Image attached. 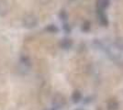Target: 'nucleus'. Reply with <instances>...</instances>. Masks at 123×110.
Masks as SVG:
<instances>
[{
    "instance_id": "1",
    "label": "nucleus",
    "mask_w": 123,
    "mask_h": 110,
    "mask_svg": "<svg viewBox=\"0 0 123 110\" xmlns=\"http://www.w3.org/2000/svg\"><path fill=\"white\" fill-rule=\"evenodd\" d=\"M39 24V20L34 14H27L22 18V25L25 29H31L36 28Z\"/></svg>"
},
{
    "instance_id": "2",
    "label": "nucleus",
    "mask_w": 123,
    "mask_h": 110,
    "mask_svg": "<svg viewBox=\"0 0 123 110\" xmlns=\"http://www.w3.org/2000/svg\"><path fill=\"white\" fill-rule=\"evenodd\" d=\"M51 104L55 109L63 108L66 105V98L65 96L61 93H55L52 96Z\"/></svg>"
},
{
    "instance_id": "3",
    "label": "nucleus",
    "mask_w": 123,
    "mask_h": 110,
    "mask_svg": "<svg viewBox=\"0 0 123 110\" xmlns=\"http://www.w3.org/2000/svg\"><path fill=\"white\" fill-rule=\"evenodd\" d=\"M73 40L72 39H69V38H63L62 39L60 42H59V45L62 50H69L73 47Z\"/></svg>"
},
{
    "instance_id": "4",
    "label": "nucleus",
    "mask_w": 123,
    "mask_h": 110,
    "mask_svg": "<svg viewBox=\"0 0 123 110\" xmlns=\"http://www.w3.org/2000/svg\"><path fill=\"white\" fill-rule=\"evenodd\" d=\"M9 12V5L7 1L0 0V17H6Z\"/></svg>"
},
{
    "instance_id": "5",
    "label": "nucleus",
    "mask_w": 123,
    "mask_h": 110,
    "mask_svg": "<svg viewBox=\"0 0 123 110\" xmlns=\"http://www.w3.org/2000/svg\"><path fill=\"white\" fill-rule=\"evenodd\" d=\"M109 0H97L98 11H104L109 6Z\"/></svg>"
},
{
    "instance_id": "6",
    "label": "nucleus",
    "mask_w": 123,
    "mask_h": 110,
    "mask_svg": "<svg viewBox=\"0 0 123 110\" xmlns=\"http://www.w3.org/2000/svg\"><path fill=\"white\" fill-rule=\"evenodd\" d=\"M98 20L102 26L107 27L108 25V17L106 16V14L104 13V11H98Z\"/></svg>"
},
{
    "instance_id": "7",
    "label": "nucleus",
    "mask_w": 123,
    "mask_h": 110,
    "mask_svg": "<svg viewBox=\"0 0 123 110\" xmlns=\"http://www.w3.org/2000/svg\"><path fill=\"white\" fill-rule=\"evenodd\" d=\"M118 102L116 99H110L108 102V105H107V108L108 110H118Z\"/></svg>"
},
{
    "instance_id": "8",
    "label": "nucleus",
    "mask_w": 123,
    "mask_h": 110,
    "mask_svg": "<svg viewBox=\"0 0 123 110\" xmlns=\"http://www.w3.org/2000/svg\"><path fill=\"white\" fill-rule=\"evenodd\" d=\"M71 98H72V101L74 103H78V102H80V101L82 100V94H81V92H80L79 90H74V91L73 92Z\"/></svg>"
},
{
    "instance_id": "9",
    "label": "nucleus",
    "mask_w": 123,
    "mask_h": 110,
    "mask_svg": "<svg viewBox=\"0 0 123 110\" xmlns=\"http://www.w3.org/2000/svg\"><path fill=\"white\" fill-rule=\"evenodd\" d=\"M19 62L20 63L26 67V68H30L31 66V61L30 57H28V56H26V55H23V56H21L20 59H19Z\"/></svg>"
},
{
    "instance_id": "10",
    "label": "nucleus",
    "mask_w": 123,
    "mask_h": 110,
    "mask_svg": "<svg viewBox=\"0 0 123 110\" xmlns=\"http://www.w3.org/2000/svg\"><path fill=\"white\" fill-rule=\"evenodd\" d=\"M45 30L49 33H57L59 31V29L57 28V26H55L54 24H50L45 28Z\"/></svg>"
},
{
    "instance_id": "11",
    "label": "nucleus",
    "mask_w": 123,
    "mask_h": 110,
    "mask_svg": "<svg viewBox=\"0 0 123 110\" xmlns=\"http://www.w3.org/2000/svg\"><path fill=\"white\" fill-rule=\"evenodd\" d=\"M91 29V24L89 21H84L82 24V30L84 32H88Z\"/></svg>"
},
{
    "instance_id": "12",
    "label": "nucleus",
    "mask_w": 123,
    "mask_h": 110,
    "mask_svg": "<svg viewBox=\"0 0 123 110\" xmlns=\"http://www.w3.org/2000/svg\"><path fill=\"white\" fill-rule=\"evenodd\" d=\"M59 17L61 18V20L62 21H66L68 18V14L65 10H61L59 13Z\"/></svg>"
},
{
    "instance_id": "13",
    "label": "nucleus",
    "mask_w": 123,
    "mask_h": 110,
    "mask_svg": "<svg viewBox=\"0 0 123 110\" xmlns=\"http://www.w3.org/2000/svg\"><path fill=\"white\" fill-rule=\"evenodd\" d=\"M62 29H63V30L66 32V33H69V32L71 31V28H70V26H69L67 23H64V24H63Z\"/></svg>"
},
{
    "instance_id": "14",
    "label": "nucleus",
    "mask_w": 123,
    "mask_h": 110,
    "mask_svg": "<svg viewBox=\"0 0 123 110\" xmlns=\"http://www.w3.org/2000/svg\"><path fill=\"white\" fill-rule=\"evenodd\" d=\"M74 110H85V109H83V108H75V109Z\"/></svg>"
},
{
    "instance_id": "15",
    "label": "nucleus",
    "mask_w": 123,
    "mask_h": 110,
    "mask_svg": "<svg viewBox=\"0 0 123 110\" xmlns=\"http://www.w3.org/2000/svg\"><path fill=\"white\" fill-rule=\"evenodd\" d=\"M42 110H51V109H48V108H45V109H42Z\"/></svg>"
},
{
    "instance_id": "16",
    "label": "nucleus",
    "mask_w": 123,
    "mask_h": 110,
    "mask_svg": "<svg viewBox=\"0 0 123 110\" xmlns=\"http://www.w3.org/2000/svg\"><path fill=\"white\" fill-rule=\"evenodd\" d=\"M51 110H57V109H55V108H52V109H51Z\"/></svg>"
},
{
    "instance_id": "17",
    "label": "nucleus",
    "mask_w": 123,
    "mask_h": 110,
    "mask_svg": "<svg viewBox=\"0 0 123 110\" xmlns=\"http://www.w3.org/2000/svg\"><path fill=\"white\" fill-rule=\"evenodd\" d=\"M72 1H73V0H72Z\"/></svg>"
}]
</instances>
